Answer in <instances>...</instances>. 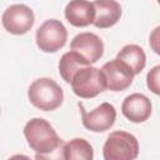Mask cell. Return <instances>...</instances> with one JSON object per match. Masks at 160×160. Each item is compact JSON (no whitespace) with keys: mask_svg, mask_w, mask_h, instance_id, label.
<instances>
[{"mask_svg":"<svg viewBox=\"0 0 160 160\" xmlns=\"http://www.w3.org/2000/svg\"><path fill=\"white\" fill-rule=\"evenodd\" d=\"M159 5H160V1H159Z\"/></svg>","mask_w":160,"mask_h":160,"instance_id":"20","label":"cell"},{"mask_svg":"<svg viewBox=\"0 0 160 160\" xmlns=\"http://www.w3.org/2000/svg\"><path fill=\"white\" fill-rule=\"evenodd\" d=\"M64 15L66 20L76 28H85L94 24L95 8L94 4L85 0H74L65 6Z\"/></svg>","mask_w":160,"mask_h":160,"instance_id":"11","label":"cell"},{"mask_svg":"<svg viewBox=\"0 0 160 160\" xmlns=\"http://www.w3.org/2000/svg\"><path fill=\"white\" fill-rule=\"evenodd\" d=\"M8 160H31L29 156L24 155V154H15L12 156H10Z\"/></svg>","mask_w":160,"mask_h":160,"instance_id":"19","label":"cell"},{"mask_svg":"<svg viewBox=\"0 0 160 160\" xmlns=\"http://www.w3.org/2000/svg\"><path fill=\"white\" fill-rule=\"evenodd\" d=\"M146 86L155 95L160 96V65L151 68L146 75Z\"/></svg>","mask_w":160,"mask_h":160,"instance_id":"16","label":"cell"},{"mask_svg":"<svg viewBox=\"0 0 160 160\" xmlns=\"http://www.w3.org/2000/svg\"><path fill=\"white\" fill-rule=\"evenodd\" d=\"M121 112L131 122H144L151 115V101L144 94L134 92L124 99Z\"/></svg>","mask_w":160,"mask_h":160,"instance_id":"10","label":"cell"},{"mask_svg":"<svg viewBox=\"0 0 160 160\" xmlns=\"http://www.w3.org/2000/svg\"><path fill=\"white\" fill-rule=\"evenodd\" d=\"M65 160H94V149L82 138L71 139L65 142Z\"/></svg>","mask_w":160,"mask_h":160,"instance_id":"15","label":"cell"},{"mask_svg":"<svg viewBox=\"0 0 160 160\" xmlns=\"http://www.w3.org/2000/svg\"><path fill=\"white\" fill-rule=\"evenodd\" d=\"M24 136L35 154L50 152L64 141L52 125L42 118L29 120L24 126Z\"/></svg>","mask_w":160,"mask_h":160,"instance_id":"1","label":"cell"},{"mask_svg":"<svg viewBox=\"0 0 160 160\" xmlns=\"http://www.w3.org/2000/svg\"><path fill=\"white\" fill-rule=\"evenodd\" d=\"M34 160H65V141L46 154H35Z\"/></svg>","mask_w":160,"mask_h":160,"instance_id":"17","label":"cell"},{"mask_svg":"<svg viewBox=\"0 0 160 160\" xmlns=\"http://www.w3.org/2000/svg\"><path fill=\"white\" fill-rule=\"evenodd\" d=\"M70 49L84 58L90 65L95 64L104 55V42L94 32H80L70 42Z\"/></svg>","mask_w":160,"mask_h":160,"instance_id":"9","label":"cell"},{"mask_svg":"<svg viewBox=\"0 0 160 160\" xmlns=\"http://www.w3.org/2000/svg\"><path fill=\"white\" fill-rule=\"evenodd\" d=\"M72 92L82 99H91L108 89L105 76L101 69L95 66L81 68L71 80Z\"/></svg>","mask_w":160,"mask_h":160,"instance_id":"4","label":"cell"},{"mask_svg":"<svg viewBox=\"0 0 160 160\" xmlns=\"http://www.w3.org/2000/svg\"><path fill=\"white\" fill-rule=\"evenodd\" d=\"M139 155L138 139L124 130L110 132L102 146L104 160H135Z\"/></svg>","mask_w":160,"mask_h":160,"instance_id":"3","label":"cell"},{"mask_svg":"<svg viewBox=\"0 0 160 160\" xmlns=\"http://www.w3.org/2000/svg\"><path fill=\"white\" fill-rule=\"evenodd\" d=\"M68 40V30L60 20L49 19L36 30V46L44 52H56L62 49Z\"/></svg>","mask_w":160,"mask_h":160,"instance_id":"5","label":"cell"},{"mask_svg":"<svg viewBox=\"0 0 160 160\" xmlns=\"http://www.w3.org/2000/svg\"><path fill=\"white\" fill-rule=\"evenodd\" d=\"M29 101L42 111H54L64 101V91L60 85L50 78L34 80L28 89Z\"/></svg>","mask_w":160,"mask_h":160,"instance_id":"2","label":"cell"},{"mask_svg":"<svg viewBox=\"0 0 160 160\" xmlns=\"http://www.w3.org/2000/svg\"><path fill=\"white\" fill-rule=\"evenodd\" d=\"M101 71L105 76L108 89L115 92L126 90L132 84L135 76L132 70L116 58L105 62L101 68Z\"/></svg>","mask_w":160,"mask_h":160,"instance_id":"8","label":"cell"},{"mask_svg":"<svg viewBox=\"0 0 160 160\" xmlns=\"http://www.w3.org/2000/svg\"><path fill=\"white\" fill-rule=\"evenodd\" d=\"M116 59L125 62L134 72V75L140 74L146 65V55L142 48L136 44L125 45L116 55Z\"/></svg>","mask_w":160,"mask_h":160,"instance_id":"13","label":"cell"},{"mask_svg":"<svg viewBox=\"0 0 160 160\" xmlns=\"http://www.w3.org/2000/svg\"><path fill=\"white\" fill-rule=\"evenodd\" d=\"M81 112V122L85 129L92 132H104L112 128L116 120V110L112 104L102 102L91 111H86L82 102H78Z\"/></svg>","mask_w":160,"mask_h":160,"instance_id":"6","label":"cell"},{"mask_svg":"<svg viewBox=\"0 0 160 160\" xmlns=\"http://www.w3.org/2000/svg\"><path fill=\"white\" fill-rule=\"evenodd\" d=\"M4 29L12 35L26 34L35 22V15L31 8L24 4H14L8 6L1 16Z\"/></svg>","mask_w":160,"mask_h":160,"instance_id":"7","label":"cell"},{"mask_svg":"<svg viewBox=\"0 0 160 160\" xmlns=\"http://www.w3.org/2000/svg\"><path fill=\"white\" fill-rule=\"evenodd\" d=\"M95 8L94 26L98 29H108L114 26L121 18V6L114 0L92 1Z\"/></svg>","mask_w":160,"mask_h":160,"instance_id":"12","label":"cell"},{"mask_svg":"<svg viewBox=\"0 0 160 160\" xmlns=\"http://www.w3.org/2000/svg\"><path fill=\"white\" fill-rule=\"evenodd\" d=\"M90 64L81 58L78 52L70 50L68 52H65L59 61V74L62 78V80L68 84H71V80L74 78V75L85 66H89Z\"/></svg>","mask_w":160,"mask_h":160,"instance_id":"14","label":"cell"},{"mask_svg":"<svg viewBox=\"0 0 160 160\" xmlns=\"http://www.w3.org/2000/svg\"><path fill=\"white\" fill-rule=\"evenodd\" d=\"M149 45L151 48V50L160 55V25L156 26L151 32H150V36H149Z\"/></svg>","mask_w":160,"mask_h":160,"instance_id":"18","label":"cell"}]
</instances>
